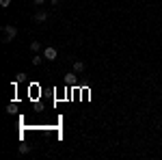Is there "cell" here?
<instances>
[{"instance_id":"6da1fadb","label":"cell","mask_w":162,"mask_h":160,"mask_svg":"<svg viewBox=\"0 0 162 160\" xmlns=\"http://www.w3.org/2000/svg\"><path fill=\"white\" fill-rule=\"evenodd\" d=\"M17 35L15 26H4V41H13V37Z\"/></svg>"},{"instance_id":"7a4b0ae2","label":"cell","mask_w":162,"mask_h":160,"mask_svg":"<svg viewBox=\"0 0 162 160\" xmlns=\"http://www.w3.org/2000/svg\"><path fill=\"white\" fill-rule=\"evenodd\" d=\"M43 56H45L48 61H54V59L58 56V52H56V48H52V45H48V48L43 50Z\"/></svg>"},{"instance_id":"3957f363","label":"cell","mask_w":162,"mask_h":160,"mask_svg":"<svg viewBox=\"0 0 162 160\" xmlns=\"http://www.w3.org/2000/svg\"><path fill=\"white\" fill-rule=\"evenodd\" d=\"M35 20H37V22H45V20H48V13H45V11H37V13H35Z\"/></svg>"},{"instance_id":"277c9868","label":"cell","mask_w":162,"mask_h":160,"mask_svg":"<svg viewBox=\"0 0 162 160\" xmlns=\"http://www.w3.org/2000/svg\"><path fill=\"white\" fill-rule=\"evenodd\" d=\"M74 72H84V63L82 61H76L74 63Z\"/></svg>"},{"instance_id":"5b68a950","label":"cell","mask_w":162,"mask_h":160,"mask_svg":"<svg viewBox=\"0 0 162 160\" xmlns=\"http://www.w3.org/2000/svg\"><path fill=\"white\" fill-rule=\"evenodd\" d=\"M43 59H45V56H39V54H35V56H33V65H41V63H43Z\"/></svg>"},{"instance_id":"8992f818","label":"cell","mask_w":162,"mask_h":160,"mask_svg":"<svg viewBox=\"0 0 162 160\" xmlns=\"http://www.w3.org/2000/svg\"><path fill=\"white\" fill-rule=\"evenodd\" d=\"M30 48H33L35 52H39V50H41V43H39V41H30Z\"/></svg>"},{"instance_id":"52a82bcc","label":"cell","mask_w":162,"mask_h":160,"mask_svg":"<svg viewBox=\"0 0 162 160\" xmlns=\"http://www.w3.org/2000/svg\"><path fill=\"white\" fill-rule=\"evenodd\" d=\"M28 152H30L28 145H20V154H28Z\"/></svg>"},{"instance_id":"ba28073f","label":"cell","mask_w":162,"mask_h":160,"mask_svg":"<svg viewBox=\"0 0 162 160\" xmlns=\"http://www.w3.org/2000/svg\"><path fill=\"white\" fill-rule=\"evenodd\" d=\"M11 4V0H0V7H9Z\"/></svg>"},{"instance_id":"9c48e42d","label":"cell","mask_w":162,"mask_h":160,"mask_svg":"<svg viewBox=\"0 0 162 160\" xmlns=\"http://www.w3.org/2000/svg\"><path fill=\"white\" fill-rule=\"evenodd\" d=\"M43 2H45V0H35V4H43Z\"/></svg>"},{"instance_id":"30bf717a","label":"cell","mask_w":162,"mask_h":160,"mask_svg":"<svg viewBox=\"0 0 162 160\" xmlns=\"http://www.w3.org/2000/svg\"><path fill=\"white\" fill-rule=\"evenodd\" d=\"M50 2H52V4H58V0H50Z\"/></svg>"}]
</instances>
